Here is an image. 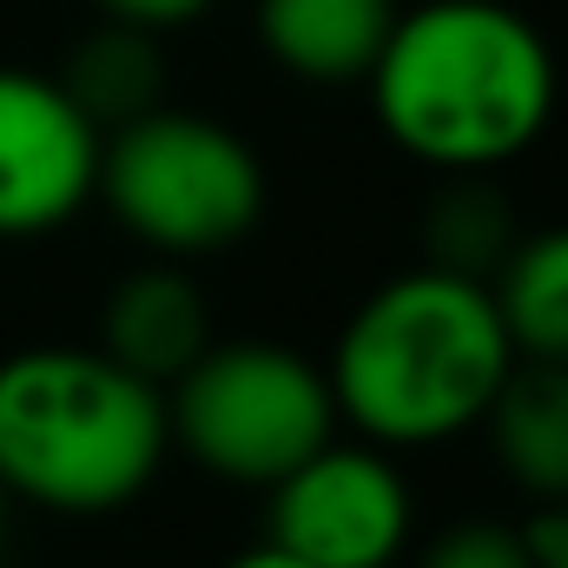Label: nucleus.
<instances>
[{"label":"nucleus","mask_w":568,"mask_h":568,"mask_svg":"<svg viewBox=\"0 0 568 568\" xmlns=\"http://www.w3.org/2000/svg\"><path fill=\"white\" fill-rule=\"evenodd\" d=\"M172 449L165 390L100 344H33L0 357V489L53 516L140 503Z\"/></svg>","instance_id":"nucleus-3"},{"label":"nucleus","mask_w":568,"mask_h":568,"mask_svg":"<svg viewBox=\"0 0 568 568\" xmlns=\"http://www.w3.org/2000/svg\"><path fill=\"white\" fill-rule=\"evenodd\" d=\"M476 429H489V449L523 496L536 503L568 496V364L516 357Z\"/></svg>","instance_id":"nucleus-10"},{"label":"nucleus","mask_w":568,"mask_h":568,"mask_svg":"<svg viewBox=\"0 0 568 568\" xmlns=\"http://www.w3.org/2000/svg\"><path fill=\"white\" fill-rule=\"evenodd\" d=\"M165 424L199 469L272 489L284 469H297L317 443L337 436V404L317 364L284 344L239 337L205 344L165 384Z\"/></svg>","instance_id":"nucleus-5"},{"label":"nucleus","mask_w":568,"mask_h":568,"mask_svg":"<svg viewBox=\"0 0 568 568\" xmlns=\"http://www.w3.org/2000/svg\"><path fill=\"white\" fill-rule=\"evenodd\" d=\"M489 291H496V311L509 324L516 357L568 364V225L516 239Z\"/></svg>","instance_id":"nucleus-11"},{"label":"nucleus","mask_w":568,"mask_h":568,"mask_svg":"<svg viewBox=\"0 0 568 568\" xmlns=\"http://www.w3.org/2000/svg\"><path fill=\"white\" fill-rule=\"evenodd\" d=\"M0 516H7V489H0Z\"/></svg>","instance_id":"nucleus-18"},{"label":"nucleus","mask_w":568,"mask_h":568,"mask_svg":"<svg viewBox=\"0 0 568 568\" xmlns=\"http://www.w3.org/2000/svg\"><path fill=\"white\" fill-rule=\"evenodd\" d=\"M364 87L377 126L417 165L496 172L549 133L562 73L529 13L503 0H424L397 7Z\"/></svg>","instance_id":"nucleus-1"},{"label":"nucleus","mask_w":568,"mask_h":568,"mask_svg":"<svg viewBox=\"0 0 568 568\" xmlns=\"http://www.w3.org/2000/svg\"><path fill=\"white\" fill-rule=\"evenodd\" d=\"M410 483L377 443H317L265 503L272 542L317 568H390L410 549Z\"/></svg>","instance_id":"nucleus-6"},{"label":"nucleus","mask_w":568,"mask_h":568,"mask_svg":"<svg viewBox=\"0 0 568 568\" xmlns=\"http://www.w3.org/2000/svg\"><path fill=\"white\" fill-rule=\"evenodd\" d=\"M397 0H258V40L304 87H364Z\"/></svg>","instance_id":"nucleus-9"},{"label":"nucleus","mask_w":568,"mask_h":568,"mask_svg":"<svg viewBox=\"0 0 568 568\" xmlns=\"http://www.w3.org/2000/svg\"><path fill=\"white\" fill-rule=\"evenodd\" d=\"M516 245V212L483 172H449V185L424 212V265L463 272V278H496Z\"/></svg>","instance_id":"nucleus-13"},{"label":"nucleus","mask_w":568,"mask_h":568,"mask_svg":"<svg viewBox=\"0 0 568 568\" xmlns=\"http://www.w3.org/2000/svg\"><path fill=\"white\" fill-rule=\"evenodd\" d=\"M106 20H126V27H145V33H179L192 20L212 13V0H93Z\"/></svg>","instance_id":"nucleus-15"},{"label":"nucleus","mask_w":568,"mask_h":568,"mask_svg":"<svg viewBox=\"0 0 568 568\" xmlns=\"http://www.w3.org/2000/svg\"><path fill=\"white\" fill-rule=\"evenodd\" d=\"M225 568H317V562H304V556H291V549H278V542L265 536L258 549H245V556H232Z\"/></svg>","instance_id":"nucleus-17"},{"label":"nucleus","mask_w":568,"mask_h":568,"mask_svg":"<svg viewBox=\"0 0 568 568\" xmlns=\"http://www.w3.org/2000/svg\"><path fill=\"white\" fill-rule=\"evenodd\" d=\"M212 344V317L199 284L179 272V258H159L133 278H120L100 304V351L126 364L145 384H172L199 351Z\"/></svg>","instance_id":"nucleus-8"},{"label":"nucleus","mask_w":568,"mask_h":568,"mask_svg":"<svg viewBox=\"0 0 568 568\" xmlns=\"http://www.w3.org/2000/svg\"><path fill=\"white\" fill-rule=\"evenodd\" d=\"M100 126L53 73L0 67V239H47L93 205Z\"/></svg>","instance_id":"nucleus-7"},{"label":"nucleus","mask_w":568,"mask_h":568,"mask_svg":"<svg viewBox=\"0 0 568 568\" xmlns=\"http://www.w3.org/2000/svg\"><path fill=\"white\" fill-rule=\"evenodd\" d=\"M523 542H529L536 568H568V496L562 503H542V516L523 529Z\"/></svg>","instance_id":"nucleus-16"},{"label":"nucleus","mask_w":568,"mask_h":568,"mask_svg":"<svg viewBox=\"0 0 568 568\" xmlns=\"http://www.w3.org/2000/svg\"><path fill=\"white\" fill-rule=\"evenodd\" d=\"M152 40H159V33H145V27L106 20V27L87 33V40L67 53V67L53 73V80L73 93V106H80L100 133H113V126L140 120L145 106H159V47H152Z\"/></svg>","instance_id":"nucleus-12"},{"label":"nucleus","mask_w":568,"mask_h":568,"mask_svg":"<svg viewBox=\"0 0 568 568\" xmlns=\"http://www.w3.org/2000/svg\"><path fill=\"white\" fill-rule=\"evenodd\" d=\"M106 212L140 239L152 258H212L258 232L265 219V165L212 113L145 106L140 120L100 140Z\"/></svg>","instance_id":"nucleus-4"},{"label":"nucleus","mask_w":568,"mask_h":568,"mask_svg":"<svg viewBox=\"0 0 568 568\" xmlns=\"http://www.w3.org/2000/svg\"><path fill=\"white\" fill-rule=\"evenodd\" d=\"M417 568H536V556H529L523 529H503V523H463V529L436 536Z\"/></svg>","instance_id":"nucleus-14"},{"label":"nucleus","mask_w":568,"mask_h":568,"mask_svg":"<svg viewBox=\"0 0 568 568\" xmlns=\"http://www.w3.org/2000/svg\"><path fill=\"white\" fill-rule=\"evenodd\" d=\"M516 364L509 324L483 278L417 265L377 284L331 351V404L377 449H429L483 424Z\"/></svg>","instance_id":"nucleus-2"}]
</instances>
